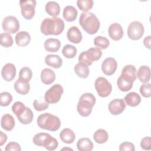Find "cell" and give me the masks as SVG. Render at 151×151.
<instances>
[{"label":"cell","instance_id":"f546056e","mask_svg":"<svg viewBox=\"0 0 151 151\" xmlns=\"http://www.w3.org/2000/svg\"><path fill=\"white\" fill-rule=\"evenodd\" d=\"M77 147L80 151H91L93 149V143L90 139L83 137L78 140Z\"/></svg>","mask_w":151,"mask_h":151},{"label":"cell","instance_id":"2e32d148","mask_svg":"<svg viewBox=\"0 0 151 151\" xmlns=\"http://www.w3.org/2000/svg\"><path fill=\"white\" fill-rule=\"evenodd\" d=\"M68 40L74 44L80 43L83 38L81 32L77 27L73 26L70 27L67 33Z\"/></svg>","mask_w":151,"mask_h":151},{"label":"cell","instance_id":"6da1fadb","mask_svg":"<svg viewBox=\"0 0 151 151\" xmlns=\"http://www.w3.org/2000/svg\"><path fill=\"white\" fill-rule=\"evenodd\" d=\"M40 29L45 35H58L64 31V22L58 17L46 18L42 21Z\"/></svg>","mask_w":151,"mask_h":151},{"label":"cell","instance_id":"83f0119b","mask_svg":"<svg viewBox=\"0 0 151 151\" xmlns=\"http://www.w3.org/2000/svg\"><path fill=\"white\" fill-rule=\"evenodd\" d=\"M45 9L49 15L54 17H57L60 12V5L55 1L48 2L45 4Z\"/></svg>","mask_w":151,"mask_h":151},{"label":"cell","instance_id":"3957f363","mask_svg":"<svg viewBox=\"0 0 151 151\" xmlns=\"http://www.w3.org/2000/svg\"><path fill=\"white\" fill-rule=\"evenodd\" d=\"M37 123L41 129L51 132L57 131L61 126L60 119L49 113H44L40 114L37 118Z\"/></svg>","mask_w":151,"mask_h":151},{"label":"cell","instance_id":"4dcf8cb0","mask_svg":"<svg viewBox=\"0 0 151 151\" xmlns=\"http://www.w3.org/2000/svg\"><path fill=\"white\" fill-rule=\"evenodd\" d=\"M34 114L29 107H26L25 110L19 116H17L19 122L23 124H28L31 123L33 120Z\"/></svg>","mask_w":151,"mask_h":151},{"label":"cell","instance_id":"8fae6325","mask_svg":"<svg viewBox=\"0 0 151 151\" xmlns=\"http://www.w3.org/2000/svg\"><path fill=\"white\" fill-rule=\"evenodd\" d=\"M2 27L5 31L8 32L9 34H14L19 29V22L15 17L9 15L4 18Z\"/></svg>","mask_w":151,"mask_h":151},{"label":"cell","instance_id":"7c38bea8","mask_svg":"<svg viewBox=\"0 0 151 151\" xmlns=\"http://www.w3.org/2000/svg\"><path fill=\"white\" fill-rule=\"evenodd\" d=\"M108 109L111 114L118 115L124 111L126 109V104L123 99H115L110 102Z\"/></svg>","mask_w":151,"mask_h":151},{"label":"cell","instance_id":"7dc6e473","mask_svg":"<svg viewBox=\"0 0 151 151\" xmlns=\"http://www.w3.org/2000/svg\"><path fill=\"white\" fill-rule=\"evenodd\" d=\"M7 140V136L3 132H0V146H2Z\"/></svg>","mask_w":151,"mask_h":151},{"label":"cell","instance_id":"d6986e66","mask_svg":"<svg viewBox=\"0 0 151 151\" xmlns=\"http://www.w3.org/2000/svg\"><path fill=\"white\" fill-rule=\"evenodd\" d=\"M15 42L17 45L19 47H25L31 41V35L30 34L24 31H21L18 32L15 37Z\"/></svg>","mask_w":151,"mask_h":151},{"label":"cell","instance_id":"e575fe53","mask_svg":"<svg viewBox=\"0 0 151 151\" xmlns=\"http://www.w3.org/2000/svg\"><path fill=\"white\" fill-rule=\"evenodd\" d=\"M13 38L9 33L2 32L0 35V44L2 46L8 48L12 45Z\"/></svg>","mask_w":151,"mask_h":151},{"label":"cell","instance_id":"7402d4cb","mask_svg":"<svg viewBox=\"0 0 151 151\" xmlns=\"http://www.w3.org/2000/svg\"><path fill=\"white\" fill-rule=\"evenodd\" d=\"M41 80L45 84H51L55 80V74L52 70L45 68L41 71Z\"/></svg>","mask_w":151,"mask_h":151},{"label":"cell","instance_id":"d590c367","mask_svg":"<svg viewBox=\"0 0 151 151\" xmlns=\"http://www.w3.org/2000/svg\"><path fill=\"white\" fill-rule=\"evenodd\" d=\"M94 44L100 50H104L109 47L110 42L109 40L104 37L97 36L94 40Z\"/></svg>","mask_w":151,"mask_h":151},{"label":"cell","instance_id":"5b68a950","mask_svg":"<svg viewBox=\"0 0 151 151\" xmlns=\"http://www.w3.org/2000/svg\"><path fill=\"white\" fill-rule=\"evenodd\" d=\"M34 143L38 146H43L48 150H54L58 147V143L56 139L49 133H38L33 137Z\"/></svg>","mask_w":151,"mask_h":151},{"label":"cell","instance_id":"cb8c5ba5","mask_svg":"<svg viewBox=\"0 0 151 151\" xmlns=\"http://www.w3.org/2000/svg\"><path fill=\"white\" fill-rule=\"evenodd\" d=\"M137 76L140 80L143 83H147L149 81L150 78V69L147 65H142L139 67Z\"/></svg>","mask_w":151,"mask_h":151},{"label":"cell","instance_id":"4fadbf2b","mask_svg":"<svg viewBox=\"0 0 151 151\" xmlns=\"http://www.w3.org/2000/svg\"><path fill=\"white\" fill-rule=\"evenodd\" d=\"M117 67V61L112 57L106 58L102 63L101 70L107 76L113 74Z\"/></svg>","mask_w":151,"mask_h":151},{"label":"cell","instance_id":"ac0fdd59","mask_svg":"<svg viewBox=\"0 0 151 151\" xmlns=\"http://www.w3.org/2000/svg\"><path fill=\"white\" fill-rule=\"evenodd\" d=\"M61 47V42L57 38H48L44 42L45 50L50 52H55L58 51Z\"/></svg>","mask_w":151,"mask_h":151},{"label":"cell","instance_id":"8d00e7d4","mask_svg":"<svg viewBox=\"0 0 151 151\" xmlns=\"http://www.w3.org/2000/svg\"><path fill=\"white\" fill-rule=\"evenodd\" d=\"M32 73L30 68L28 67H24L19 71L18 78L29 83L32 78Z\"/></svg>","mask_w":151,"mask_h":151},{"label":"cell","instance_id":"d6a6232c","mask_svg":"<svg viewBox=\"0 0 151 151\" xmlns=\"http://www.w3.org/2000/svg\"><path fill=\"white\" fill-rule=\"evenodd\" d=\"M117 84L119 90L123 92L129 91L133 87V81L125 79L120 76L117 81Z\"/></svg>","mask_w":151,"mask_h":151},{"label":"cell","instance_id":"e0dca14e","mask_svg":"<svg viewBox=\"0 0 151 151\" xmlns=\"http://www.w3.org/2000/svg\"><path fill=\"white\" fill-rule=\"evenodd\" d=\"M120 76L125 79L134 81L137 78V70L133 65H125L122 71Z\"/></svg>","mask_w":151,"mask_h":151},{"label":"cell","instance_id":"d4e9b609","mask_svg":"<svg viewBox=\"0 0 151 151\" xmlns=\"http://www.w3.org/2000/svg\"><path fill=\"white\" fill-rule=\"evenodd\" d=\"M60 138L63 142L67 144H71L74 141L76 135L71 129L69 128H65L60 132Z\"/></svg>","mask_w":151,"mask_h":151},{"label":"cell","instance_id":"8992f818","mask_svg":"<svg viewBox=\"0 0 151 151\" xmlns=\"http://www.w3.org/2000/svg\"><path fill=\"white\" fill-rule=\"evenodd\" d=\"M102 55L101 50L97 47H92L86 51H83L78 56L79 63L85 64L87 66L92 64L93 61H98Z\"/></svg>","mask_w":151,"mask_h":151},{"label":"cell","instance_id":"60d3db41","mask_svg":"<svg viewBox=\"0 0 151 151\" xmlns=\"http://www.w3.org/2000/svg\"><path fill=\"white\" fill-rule=\"evenodd\" d=\"M26 107H27L22 102L16 101L12 106V110L17 117L21 114L25 110Z\"/></svg>","mask_w":151,"mask_h":151},{"label":"cell","instance_id":"44dd1931","mask_svg":"<svg viewBox=\"0 0 151 151\" xmlns=\"http://www.w3.org/2000/svg\"><path fill=\"white\" fill-rule=\"evenodd\" d=\"M15 125V122L13 116L9 114H5L1 120V126L6 131L12 130Z\"/></svg>","mask_w":151,"mask_h":151},{"label":"cell","instance_id":"30bf717a","mask_svg":"<svg viewBox=\"0 0 151 151\" xmlns=\"http://www.w3.org/2000/svg\"><path fill=\"white\" fill-rule=\"evenodd\" d=\"M144 27L143 24L137 21L132 22L127 28V35L130 39L132 40H138L140 39L144 34Z\"/></svg>","mask_w":151,"mask_h":151},{"label":"cell","instance_id":"7bdbcfd3","mask_svg":"<svg viewBox=\"0 0 151 151\" xmlns=\"http://www.w3.org/2000/svg\"><path fill=\"white\" fill-rule=\"evenodd\" d=\"M140 147L146 150L151 149V138L149 136L143 137L140 141Z\"/></svg>","mask_w":151,"mask_h":151},{"label":"cell","instance_id":"ba28073f","mask_svg":"<svg viewBox=\"0 0 151 151\" xmlns=\"http://www.w3.org/2000/svg\"><path fill=\"white\" fill-rule=\"evenodd\" d=\"M94 86L98 95L101 97L109 96L112 90V86L110 83L103 77H99L96 80Z\"/></svg>","mask_w":151,"mask_h":151},{"label":"cell","instance_id":"603a6c76","mask_svg":"<svg viewBox=\"0 0 151 151\" xmlns=\"http://www.w3.org/2000/svg\"><path fill=\"white\" fill-rule=\"evenodd\" d=\"M78 12L76 8L72 5H67L64 7L63 12V16L64 19L67 22L74 21L77 17Z\"/></svg>","mask_w":151,"mask_h":151},{"label":"cell","instance_id":"277c9868","mask_svg":"<svg viewBox=\"0 0 151 151\" xmlns=\"http://www.w3.org/2000/svg\"><path fill=\"white\" fill-rule=\"evenodd\" d=\"M96 97L90 93L83 94L77 103V110L79 114L83 117L88 116L93 110V107L96 103Z\"/></svg>","mask_w":151,"mask_h":151},{"label":"cell","instance_id":"f35d334b","mask_svg":"<svg viewBox=\"0 0 151 151\" xmlns=\"http://www.w3.org/2000/svg\"><path fill=\"white\" fill-rule=\"evenodd\" d=\"M33 106L35 110L41 111L46 110L49 106V103L45 100V99H35L34 101Z\"/></svg>","mask_w":151,"mask_h":151},{"label":"cell","instance_id":"9a60e30c","mask_svg":"<svg viewBox=\"0 0 151 151\" xmlns=\"http://www.w3.org/2000/svg\"><path fill=\"white\" fill-rule=\"evenodd\" d=\"M108 32L109 37L114 41L120 40L123 36V28L120 24L117 22H114L110 25Z\"/></svg>","mask_w":151,"mask_h":151},{"label":"cell","instance_id":"484cf974","mask_svg":"<svg viewBox=\"0 0 151 151\" xmlns=\"http://www.w3.org/2000/svg\"><path fill=\"white\" fill-rule=\"evenodd\" d=\"M14 89L19 94L25 95L28 93L30 89V85L28 82L24 81L18 78L14 84Z\"/></svg>","mask_w":151,"mask_h":151},{"label":"cell","instance_id":"52a82bcc","mask_svg":"<svg viewBox=\"0 0 151 151\" xmlns=\"http://www.w3.org/2000/svg\"><path fill=\"white\" fill-rule=\"evenodd\" d=\"M63 91L64 90L62 86L59 84H55L45 92L44 99L48 103H56L60 101Z\"/></svg>","mask_w":151,"mask_h":151},{"label":"cell","instance_id":"f1b7e54d","mask_svg":"<svg viewBox=\"0 0 151 151\" xmlns=\"http://www.w3.org/2000/svg\"><path fill=\"white\" fill-rule=\"evenodd\" d=\"M74 72L76 75L82 78H86L88 77L89 75V68L88 67L82 63H78L76 64L74 68Z\"/></svg>","mask_w":151,"mask_h":151},{"label":"cell","instance_id":"74e56055","mask_svg":"<svg viewBox=\"0 0 151 151\" xmlns=\"http://www.w3.org/2000/svg\"><path fill=\"white\" fill-rule=\"evenodd\" d=\"M94 2L93 0H78L77 5L78 8L83 12H87L93 6Z\"/></svg>","mask_w":151,"mask_h":151},{"label":"cell","instance_id":"bcb514c9","mask_svg":"<svg viewBox=\"0 0 151 151\" xmlns=\"http://www.w3.org/2000/svg\"><path fill=\"white\" fill-rule=\"evenodd\" d=\"M150 42H151V36L150 35H148L144 38L143 44L147 48H148L149 50L151 49Z\"/></svg>","mask_w":151,"mask_h":151},{"label":"cell","instance_id":"7a4b0ae2","mask_svg":"<svg viewBox=\"0 0 151 151\" xmlns=\"http://www.w3.org/2000/svg\"><path fill=\"white\" fill-rule=\"evenodd\" d=\"M79 24L82 28L90 35L96 34L100 26L98 18L94 14L90 12H83L81 14Z\"/></svg>","mask_w":151,"mask_h":151},{"label":"cell","instance_id":"836d02e7","mask_svg":"<svg viewBox=\"0 0 151 151\" xmlns=\"http://www.w3.org/2000/svg\"><path fill=\"white\" fill-rule=\"evenodd\" d=\"M77 48L72 45L67 44L64 46L62 49L63 55L67 58H73L77 54Z\"/></svg>","mask_w":151,"mask_h":151},{"label":"cell","instance_id":"ee69618b","mask_svg":"<svg viewBox=\"0 0 151 151\" xmlns=\"http://www.w3.org/2000/svg\"><path fill=\"white\" fill-rule=\"evenodd\" d=\"M5 150V151H21V148L18 143L11 142L6 145Z\"/></svg>","mask_w":151,"mask_h":151},{"label":"cell","instance_id":"4316f807","mask_svg":"<svg viewBox=\"0 0 151 151\" xmlns=\"http://www.w3.org/2000/svg\"><path fill=\"white\" fill-rule=\"evenodd\" d=\"M126 103L130 107H136L141 102V97L136 92H130L126 94L124 98Z\"/></svg>","mask_w":151,"mask_h":151},{"label":"cell","instance_id":"b9f144b4","mask_svg":"<svg viewBox=\"0 0 151 151\" xmlns=\"http://www.w3.org/2000/svg\"><path fill=\"white\" fill-rule=\"evenodd\" d=\"M140 94L144 97H150L151 96V84L145 83L140 87Z\"/></svg>","mask_w":151,"mask_h":151},{"label":"cell","instance_id":"9c48e42d","mask_svg":"<svg viewBox=\"0 0 151 151\" xmlns=\"http://www.w3.org/2000/svg\"><path fill=\"white\" fill-rule=\"evenodd\" d=\"M36 4L35 0H21L19 1L21 14L25 19L30 20L34 17Z\"/></svg>","mask_w":151,"mask_h":151},{"label":"cell","instance_id":"1f68e13d","mask_svg":"<svg viewBox=\"0 0 151 151\" xmlns=\"http://www.w3.org/2000/svg\"><path fill=\"white\" fill-rule=\"evenodd\" d=\"M93 139L97 143L103 144L107 141L109 139V134L106 130L99 129L94 132L93 134Z\"/></svg>","mask_w":151,"mask_h":151},{"label":"cell","instance_id":"ffe728a7","mask_svg":"<svg viewBox=\"0 0 151 151\" xmlns=\"http://www.w3.org/2000/svg\"><path fill=\"white\" fill-rule=\"evenodd\" d=\"M45 63L48 66L54 68H59L63 64V60L58 55L48 54L45 57Z\"/></svg>","mask_w":151,"mask_h":151},{"label":"cell","instance_id":"5bb4252c","mask_svg":"<svg viewBox=\"0 0 151 151\" xmlns=\"http://www.w3.org/2000/svg\"><path fill=\"white\" fill-rule=\"evenodd\" d=\"M17 73L16 68L14 64L7 63L4 65L1 70V75L6 81H12L15 77Z\"/></svg>","mask_w":151,"mask_h":151},{"label":"cell","instance_id":"ab89813d","mask_svg":"<svg viewBox=\"0 0 151 151\" xmlns=\"http://www.w3.org/2000/svg\"><path fill=\"white\" fill-rule=\"evenodd\" d=\"M12 101V96L8 92H2L0 94V105L6 107L9 105Z\"/></svg>","mask_w":151,"mask_h":151},{"label":"cell","instance_id":"c3c4849f","mask_svg":"<svg viewBox=\"0 0 151 151\" xmlns=\"http://www.w3.org/2000/svg\"><path fill=\"white\" fill-rule=\"evenodd\" d=\"M73 150L71 148H68V147H64V148H63L61 149V150Z\"/></svg>","mask_w":151,"mask_h":151},{"label":"cell","instance_id":"f6af8a7d","mask_svg":"<svg viewBox=\"0 0 151 151\" xmlns=\"http://www.w3.org/2000/svg\"><path fill=\"white\" fill-rule=\"evenodd\" d=\"M135 150L134 145L129 142H124L122 143L119 146V150H129V151H134Z\"/></svg>","mask_w":151,"mask_h":151}]
</instances>
